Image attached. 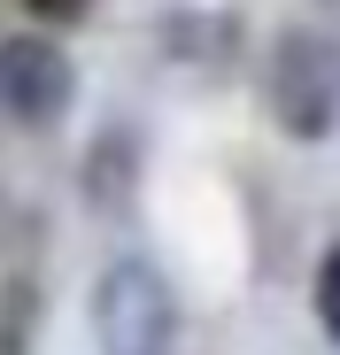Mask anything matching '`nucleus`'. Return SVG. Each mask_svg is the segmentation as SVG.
<instances>
[{"mask_svg":"<svg viewBox=\"0 0 340 355\" xmlns=\"http://www.w3.org/2000/svg\"><path fill=\"white\" fill-rule=\"evenodd\" d=\"M139 193V132L132 124H108L85 155V201L93 209H124Z\"/></svg>","mask_w":340,"mask_h":355,"instance_id":"obj_5","label":"nucleus"},{"mask_svg":"<svg viewBox=\"0 0 340 355\" xmlns=\"http://www.w3.org/2000/svg\"><path fill=\"white\" fill-rule=\"evenodd\" d=\"M70 101H78V62L54 39H39V31H8L0 39V116H8L16 132L62 124Z\"/></svg>","mask_w":340,"mask_h":355,"instance_id":"obj_3","label":"nucleus"},{"mask_svg":"<svg viewBox=\"0 0 340 355\" xmlns=\"http://www.w3.org/2000/svg\"><path fill=\"white\" fill-rule=\"evenodd\" d=\"M24 8H31L39 24H54V31H70V24H85V16H93V0H24Z\"/></svg>","mask_w":340,"mask_h":355,"instance_id":"obj_7","label":"nucleus"},{"mask_svg":"<svg viewBox=\"0 0 340 355\" xmlns=\"http://www.w3.org/2000/svg\"><path fill=\"white\" fill-rule=\"evenodd\" d=\"M309 302H317V324L325 340H340V240L317 255V278H309Z\"/></svg>","mask_w":340,"mask_h":355,"instance_id":"obj_6","label":"nucleus"},{"mask_svg":"<svg viewBox=\"0 0 340 355\" xmlns=\"http://www.w3.org/2000/svg\"><path fill=\"white\" fill-rule=\"evenodd\" d=\"M263 108L287 139H332L340 132V31L287 24L263 54Z\"/></svg>","mask_w":340,"mask_h":355,"instance_id":"obj_1","label":"nucleus"},{"mask_svg":"<svg viewBox=\"0 0 340 355\" xmlns=\"http://www.w3.org/2000/svg\"><path fill=\"white\" fill-rule=\"evenodd\" d=\"M155 39H162L170 62L216 70V62H232V54H240V16H232V8H209V0H186V8H162Z\"/></svg>","mask_w":340,"mask_h":355,"instance_id":"obj_4","label":"nucleus"},{"mask_svg":"<svg viewBox=\"0 0 340 355\" xmlns=\"http://www.w3.org/2000/svg\"><path fill=\"white\" fill-rule=\"evenodd\" d=\"M93 347L101 355H178V293L147 255H117L93 278Z\"/></svg>","mask_w":340,"mask_h":355,"instance_id":"obj_2","label":"nucleus"}]
</instances>
